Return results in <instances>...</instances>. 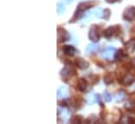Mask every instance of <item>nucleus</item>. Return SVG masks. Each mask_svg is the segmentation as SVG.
<instances>
[{
  "label": "nucleus",
  "mask_w": 135,
  "mask_h": 124,
  "mask_svg": "<svg viewBox=\"0 0 135 124\" xmlns=\"http://www.w3.org/2000/svg\"><path fill=\"white\" fill-rule=\"evenodd\" d=\"M122 81H123L124 85H126V86H130V85L134 81V76H133L132 74H126L125 77L122 79Z\"/></svg>",
  "instance_id": "obj_9"
},
{
  "label": "nucleus",
  "mask_w": 135,
  "mask_h": 124,
  "mask_svg": "<svg viewBox=\"0 0 135 124\" xmlns=\"http://www.w3.org/2000/svg\"><path fill=\"white\" fill-rule=\"evenodd\" d=\"M132 123L133 122V120L130 118V117H128V116H125V117H123V119L120 120V123Z\"/></svg>",
  "instance_id": "obj_22"
},
{
  "label": "nucleus",
  "mask_w": 135,
  "mask_h": 124,
  "mask_svg": "<svg viewBox=\"0 0 135 124\" xmlns=\"http://www.w3.org/2000/svg\"><path fill=\"white\" fill-rule=\"evenodd\" d=\"M69 40V34L67 33V31L64 30L63 28H59L58 29V42L62 43Z\"/></svg>",
  "instance_id": "obj_4"
},
{
  "label": "nucleus",
  "mask_w": 135,
  "mask_h": 124,
  "mask_svg": "<svg viewBox=\"0 0 135 124\" xmlns=\"http://www.w3.org/2000/svg\"><path fill=\"white\" fill-rule=\"evenodd\" d=\"M126 50H127L129 53L134 52V50H135V40L134 39L128 41V43L126 44Z\"/></svg>",
  "instance_id": "obj_10"
},
{
  "label": "nucleus",
  "mask_w": 135,
  "mask_h": 124,
  "mask_svg": "<svg viewBox=\"0 0 135 124\" xmlns=\"http://www.w3.org/2000/svg\"><path fill=\"white\" fill-rule=\"evenodd\" d=\"M95 100H97V95L89 94V95L86 97V102H87L88 104H93Z\"/></svg>",
  "instance_id": "obj_15"
},
{
  "label": "nucleus",
  "mask_w": 135,
  "mask_h": 124,
  "mask_svg": "<svg viewBox=\"0 0 135 124\" xmlns=\"http://www.w3.org/2000/svg\"><path fill=\"white\" fill-rule=\"evenodd\" d=\"M63 52L67 55V56H72L75 52V49L72 47V46H65L63 48Z\"/></svg>",
  "instance_id": "obj_13"
},
{
  "label": "nucleus",
  "mask_w": 135,
  "mask_h": 124,
  "mask_svg": "<svg viewBox=\"0 0 135 124\" xmlns=\"http://www.w3.org/2000/svg\"><path fill=\"white\" fill-rule=\"evenodd\" d=\"M97 100L100 102V104H101L102 106H104V104H103V102H102V100H101V96H100V95H97Z\"/></svg>",
  "instance_id": "obj_26"
},
{
  "label": "nucleus",
  "mask_w": 135,
  "mask_h": 124,
  "mask_svg": "<svg viewBox=\"0 0 135 124\" xmlns=\"http://www.w3.org/2000/svg\"><path fill=\"white\" fill-rule=\"evenodd\" d=\"M115 52V48L114 47H107L103 50L102 52V56L104 59H107V60H110L112 56H113V53Z\"/></svg>",
  "instance_id": "obj_5"
},
{
  "label": "nucleus",
  "mask_w": 135,
  "mask_h": 124,
  "mask_svg": "<svg viewBox=\"0 0 135 124\" xmlns=\"http://www.w3.org/2000/svg\"><path fill=\"white\" fill-rule=\"evenodd\" d=\"M118 29V26H112V27H109V28H107L106 30L104 31V35L106 37V38H111L112 35H114V33H115V30H117Z\"/></svg>",
  "instance_id": "obj_8"
},
{
  "label": "nucleus",
  "mask_w": 135,
  "mask_h": 124,
  "mask_svg": "<svg viewBox=\"0 0 135 124\" xmlns=\"http://www.w3.org/2000/svg\"><path fill=\"white\" fill-rule=\"evenodd\" d=\"M97 120H98L97 116H95V115H91V116L87 119V122H88V123H94Z\"/></svg>",
  "instance_id": "obj_24"
},
{
  "label": "nucleus",
  "mask_w": 135,
  "mask_h": 124,
  "mask_svg": "<svg viewBox=\"0 0 135 124\" xmlns=\"http://www.w3.org/2000/svg\"><path fill=\"white\" fill-rule=\"evenodd\" d=\"M132 65H133V66L135 67V58L133 59V60H132Z\"/></svg>",
  "instance_id": "obj_29"
},
{
  "label": "nucleus",
  "mask_w": 135,
  "mask_h": 124,
  "mask_svg": "<svg viewBox=\"0 0 135 124\" xmlns=\"http://www.w3.org/2000/svg\"><path fill=\"white\" fill-rule=\"evenodd\" d=\"M125 98H126V93L124 91H119L116 94V100L117 101H123Z\"/></svg>",
  "instance_id": "obj_17"
},
{
  "label": "nucleus",
  "mask_w": 135,
  "mask_h": 124,
  "mask_svg": "<svg viewBox=\"0 0 135 124\" xmlns=\"http://www.w3.org/2000/svg\"><path fill=\"white\" fill-rule=\"evenodd\" d=\"M104 81H105L106 85H110V84H112V82H113V76H112L111 74H107V75H105V77H104Z\"/></svg>",
  "instance_id": "obj_16"
},
{
  "label": "nucleus",
  "mask_w": 135,
  "mask_h": 124,
  "mask_svg": "<svg viewBox=\"0 0 135 124\" xmlns=\"http://www.w3.org/2000/svg\"><path fill=\"white\" fill-rule=\"evenodd\" d=\"M103 13H104V11H102L101 8H95V9H94V12H93V14H94L98 18L103 17Z\"/></svg>",
  "instance_id": "obj_21"
},
{
  "label": "nucleus",
  "mask_w": 135,
  "mask_h": 124,
  "mask_svg": "<svg viewBox=\"0 0 135 124\" xmlns=\"http://www.w3.org/2000/svg\"><path fill=\"white\" fill-rule=\"evenodd\" d=\"M110 15H111V12H110V9H108V8L104 9V13H103V18H104V19L108 20V19L110 18Z\"/></svg>",
  "instance_id": "obj_20"
},
{
  "label": "nucleus",
  "mask_w": 135,
  "mask_h": 124,
  "mask_svg": "<svg viewBox=\"0 0 135 124\" xmlns=\"http://www.w3.org/2000/svg\"><path fill=\"white\" fill-rule=\"evenodd\" d=\"M134 89H135V87H134Z\"/></svg>",
  "instance_id": "obj_30"
},
{
  "label": "nucleus",
  "mask_w": 135,
  "mask_h": 124,
  "mask_svg": "<svg viewBox=\"0 0 135 124\" xmlns=\"http://www.w3.org/2000/svg\"><path fill=\"white\" fill-rule=\"evenodd\" d=\"M116 1H118V0H106V2H108V3H114Z\"/></svg>",
  "instance_id": "obj_28"
},
{
  "label": "nucleus",
  "mask_w": 135,
  "mask_h": 124,
  "mask_svg": "<svg viewBox=\"0 0 135 124\" xmlns=\"http://www.w3.org/2000/svg\"><path fill=\"white\" fill-rule=\"evenodd\" d=\"M76 88H78L80 91H82V92L86 91V89H87V82H86V80H85V79H83V78H81V79L78 81Z\"/></svg>",
  "instance_id": "obj_11"
},
{
  "label": "nucleus",
  "mask_w": 135,
  "mask_h": 124,
  "mask_svg": "<svg viewBox=\"0 0 135 124\" xmlns=\"http://www.w3.org/2000/svg\"><path fill=\"white\" fill-rule=\"evenodd\" d=\"M103 97H104V99H105V101H107V102H109V101H111V95L108 93L107 91H105L104 94H103Z\"/></svg>",
  "instance_id": "obj_23"
},
{
  "label": "nucleus",
  "mask_w": 135,
  "mask_h": 124,
  "mask_svg": "<svg viewBox=\"0 0 135 124\" xmlns=\"http://www.w3.org/2000/svg\"><path fill=\"white\" fill-rule=\"evenodd\" d=\"M123 58H124V52H123V50L117 51V53H116V55H115V60H123Z\"/></svg>",
  "instance_id": "obj_25"
},
{
  "label": "nucleus",
  "mask_w": 135,
  "mask_h": 124,
  "mask_svg": "<svg viewBox=\"0 0 135 124\" xmlns=\"http://www.w3.org/2000/svg\"><path fill=\"white\" fill-rule=\"evenodd\" d=\"M62 1H63L64 3H66V4H69V3H71L73 0H62Z\"/></svg>",
  "instance_id": "obj_27"
},
{
  "label": "nucleus",
  "mask_w": 135,
  "mask_h": 124,
  "mask_svg": "<svg viewBox=\"0 0 135 124\" xmlns=\"http://www.w3.org/2000/svg\"><path fill=\"white\" fill-rule=\"evenodd\" d=\"M67 97V90L65 87H61L58 90V98L59 99H64Z\"/></svg>",
  "instance_id": "obj_14"
},
{
  "label": "nucleus",
  "mask_w": 135,
  "mask_h": 124,
  "mask_svg": "<svg viewBox=\"0 0 135 124\" xmlns=\"http://www.w3.org/2000/svg\"><path fill=\"white\" fill-rule=\"evenodd\" d=\"M75 65H76V67L80 68V69H87L88 66H89V64L86 62L84 59H82V58H78V59L75 60Z\"/></svg>",
  "instance_id": "obj_7"
},
{
  "label": "nucleus",
  "mask_w": 135,
  "mask_h": 124,
  "mask_svg": "<svg viewBox=\"0 0 135 124\" xmlns=\"http://www.w3.org/2000/svg\"><path fill=\"white\" fill-rule=\"evenodd\" d=\"M98 49H99V46L97 45V44H94V43H91V44H89L88 46H87V48H86V52L87 53H94V52H97L98 51Z\"/></svg>",
  "instance_id": "obj_12"
},
{
  "label": "nucleus",
  "mask_w": 135,
  "mask_h": 124,
  "mask_svg": "<svg viewBox=\"0 0 135 124\" xmlns=\"http://www.w3.org/2000/svg\"><path fill=\"white\" fill-rule=\"evenodd\" d=\"M98 4V2H94V1H87V2H82L79 4L78 6V11H81V12H84L85 9L91 7L92 5H95Z\"/></svg>",
  "instance_id": "obj_6"
},
{
  "label": "nucleus",
  "mask_w": 135,
  "mask_h": 124,
  "mask_svg": "<svg viewBox=\"0 0 135 124\" xmlns=\"http://www.w3.org/2000/svg\"><path fill=\"white\" fill-rule=\"evenodd\" d=\"M83 117L82 116H74L71 119V123H83Z\"/></svg>",
  "instance_id": "obj_18"
},
{
  "label": "nucleus",
  "mask_w": 135,
  "mask_h": 124,
  "mask_svg": "<svg viewBox=\"0 0 135 124\" xmlns=\"http://www.w3.org/2000/svg\"><path fill=\"white\" fill-rule=\"evenodd\" d=\"M123 18L126 21H132L135 18V7H133V6L127 7L123 14Z\"/></svg>",
  "instance_id": "obj_1"
},
{
  "label": "nucleus",
  "mask_w": 135,
  "mask_h": 124,
  "mask_svg": "<svg viewBox=\"0 0 135 124\" xmlns=\"http://www.w3.org/2000/svg\"><path fill=\"white\" fill-rule=\"evenodd\" d=\"M89 39L92 41V42H99L100 40V30H99V27L98 26H92L89 30Z\"/></svg>",
  "instance_id": "obj_2"
},
{
  "label": "nucleus",
  "mask_w": 135,
  "mask_h": 124,
  "mask_svg": "<svg viewBox=\"0 0 135 124\" xmlns=\"http://www.w3.org/2000/svg\"><path fill=\"white\" fill-rule=\"evenodd\" d=\"M60 74H61V76H62L63 79H67V78L71 77L74 74V70H73V68L71 66H66V67H64L61 70Z\"/></svg>",
  "instance_id": "obj_3"
},
{
  "label": "nucleus",
  "mask_w": 135,
  "mask_h": 124,
  "mask_svg": "<svg viewBox=\"0 0 135 124\" xmlns=\"http://www.w3.org/2000/svg\"><path fill=\"white\" fill-rule=\"evenodd\" d=\"M65 12V6L63 5V4H61V3H58V8H57V13L59 14V15H61V14H63Z\"/></svg>",
  "instance_id": "obj_19"
}]
</instances>
